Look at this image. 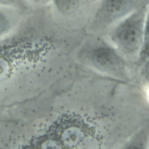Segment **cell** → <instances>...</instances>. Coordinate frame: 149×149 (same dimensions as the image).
<instances>
[{"label":"cell","instance_id":"6da1fadb","mask_svg":"<svg viewBox=\"0 0 149 149\" xmlns=\"http://www.w3.org/2000/svg\"><path fill=\"white\" fill-rule=\"evenodd\" d=\"M92 136L90 127L83 119L66 115L20 149H92Z\"/></svg>","mask_w":149,"mask_h":149},{"label":"cell","instance_id":"7a4b0ae2","mask_svg":"<svg viewBox=\"0 0 149 149\" xmlns=\"http://www.w3.org/2000/svg\"><path fill=\"white\" fill-rule=\"evenodd\" d=\"M81 48L82 58L92 68L108 77L122 83L133 79V67L103 35L89 34Z\"/></svg>","mask_w":149,"mask_h":149},{"label":"cell","instance_id":"3957f363","mask_svg":"<svg viewBox=\"0 0 149 149\" xmlns=\"http://www.w3.org/2000/svg\"><path fill=\"white\" fill-rule=\"evenodd\" d=\"M148 10V4L140 8L104 35L134 68L143 47Z\"/></svg>","mask_w":149,"mask_h":149},{"label":"cell","instance_id":"277c9868","mask_svg":"<svg viewBox=\"0 0 149 149\" xmlns=\"http://www.w3.org/2000/svg\"><path fill=\"white\" fill-rule=\"evenodd\" d=\"M147 4L145 0H99L87 23V32L104 36L120 21Z\"/></svg>","mask_w":149,"mask_h":149},{"label":"cell","instance_id":"5b68a950","mask_svg":"<svg viewBox=\"0 0 149 149\" xmlns=\"http://www.w3.org/2000/svg\"><path fill=\"white\" fill-rule=\"evenodd\" d=\"M51 3L62 17L81 20L86 25L94 6L90 0H51Z\"/></svg>","mask_w":149,"mask_h":149},{"label":"cell","instance_id":"8992f818","mask_svg":"<svg viewBox=\"0 0 149 149\" xmlns=\"http://www.w3.org/2000/svg\"><path fill=\"white\" fill-rule=\"evenodd\" d=\"M118 149H149V122L133 133Z\"/></svg>","mask_w":149,"mask_h":149},{"label":"cell","instance_id":"52a82bcc","mask_svg":"<svg viewBox=\"0 0 149 149\" xmlns=\"http://www.w3.org/2000/svg\"><path fill=\"white\" fill-rule=\"evenodd\" d=\"M18 12L13 9L0 6V37L10 32L16 23Z\"/></svg>","mask_w":149,"mask_h":149},{"label":"cell","instance_id":"ba28073f","mask_svg":"<svg viewBox=\"0 0 149 149\" xmlns=\"http://www.w3.org/2000/svg\"><path fill=\"white\" fill-rule=\"evenodd\" d=\"M149 57V10L147 13L145 29L143 47L140 53L139 59L135 65V69L137 72V70L143 64V63Z\"/></svg>","mask_w":149,"mask_h":149},{"label":"cell","instance_id":"9c48e42d","mask_svg":"<svg viewBox=\"0 0 149 149\" xmlns=\"http://www.w3.org/2000/svg\"><path fill=\"white\" fill-rule=\"evenodd\" d=\"M137 81L144 89H149V57L143 63L137 71Z\"/></svg>","mask_w":149,"mask_h":149},{"label":"cell","instance_id":"30bf717a","mask_svg":"<svg viewBox=\"0 0 149 149\" xmlns=\"http://www.w3.org/2000/svg\"><path fill=\"white\" fill-rule=\"evenodd\" d=\"M30 6L27 0H0V6L13 9L20 13L29 11Z\"/></svg>","mask_w":149,"mask_h":149},{"label":"cell","instance_id":"8fae6325","mask_svg":"<svg viewBox=\"0 0 149 149\" xmlns=\"http://www.w3.org/2000/svg\"><path fill=\"white\" fill-rule=\"evenodd\" d=\"M27 1L31 6L41 7L50 4L51 0H27Z\"/></svg>","mask_w":149,"mask_h":149},{"label":"cell","instance_id":"7c38bea8","mask_svg":"<svg viewBox=\"0 0 149 149\" xmlns=\"http://www.w3.org/2000/svg\"><path fill=\"white\" fill-rule=\"evenodd\" d=\"M90 1H91V2L94 5H95L97 2H98L99 0H90Z\"/></svg>","mask_w":149,"mask_h":149},{"label":"cell","instance_id":"4fadbf2b","mask_svg":"<svg viewBox=\"0 0 149 149\" xmlns=\"http://www.w3.org/2000/svg\"><path fill=\"white\" fill-rule=\"evenodd\" d=\"M145 1H146V2L149 5V0H145Z\"/></svg>","mask_w":149,"mask_h":149}]
</instances>
